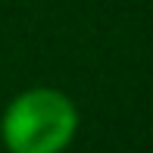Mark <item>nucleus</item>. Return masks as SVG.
Wrapping results in <instances>:
<instances>
[{
    "label": "nucleus",
    "mask_w": 153,
    "mask_h": 153,
    "mask_svg": "<svg viewBox=\"0 0 153 153\" xmlns=\"http://www.w3.org/2000/svg\"><path fill=\"white\" fill-rule=\"evenodd\" d=\"M75 106L59 91L38 88L10 103L3 141L13 153H59L75 134Z\"/></svg>",
    "instance_id": "obj_1"
}]
</instances>
